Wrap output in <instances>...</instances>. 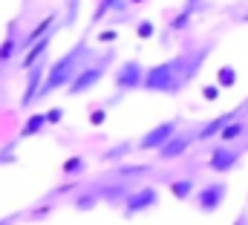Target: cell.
I'll list each match as a JSON object with an SVG mask.
<instances>
[{"label":"cell","instance_id":"6da1fadb","mask_svg":"<svg viewBox=\"0 0 248 225\" xmlns=\"http://www.w3.org/2000/svg\"><path fill=\"white\" fill-rule=\"evenodd\" d=\"M185 84H187V61L173 58V61L150 66L144 72L141 90H147V93H179Z\"/></svg>","mask_w":248,"mask_h":225},{"label":"cell","instance_id":"7a4b0ae2","mask_svg":"<svg viewBox=\"0 0 248 225\" xmlns=\"http://www.w3.org/2000/svg\"><path fill=\"white\" fill-rule=\"evenodd\" d=\"M87 55H90V47H87V41H81V44H75L63 58H58V61L49 66V72H46V81H44V87H41V96H49L52 90L69 87V81L75 78V72L81 69V64H84Z\"/></svg>","mask_w":248,"mask_h":225},{"label":"cell","instance_id":"3957f363","mask_svg":"<svg viewBox=\"0 0 248 225\" xmlns=\"http://www.w3.org/2000/svg\"><path fill=\"white\" fill-rule=\"evenodd\" d=\"M113 61V52H107V55L101 58V64H90V66H81L78 72H75V78L69 81V87H66V93L69 96H84V93H90L101 78H104V72H107V64Z\"/></svg>","mask_w":248,"mask_h":225},{"label":"cell","instance_id":"277c9868","mask_svg":"<svg viewBox=\"0 0 248 225\" xmlns=\"http://www.w3.org/2000/svg\"><path fill=\"white\" fill-rule=\"evenodd\" d=\"M225 193H228L225 182H211L208 188H202V191L196 193V202H199V208H202L205 214H214V211L225 202Z\"/></svg>","mask_w":248,"mask_h":225},{"label":"cell","instance_id":"5b68a950","mask_svg":"<svg viewBox=\"0 0 248 225\" xmlns=\"http://www.w3.org/2000/svg\"><path fill=\"white\" fill-rule=\"evenodd\" d=\"M141 81H144V69H141V64H139V61H124L122 69L116 72V87H119L122 93L141 87Z\"/></svg>","mask_w":248,"mask_h":225},{"label":"cell","instance_id":"8992f818","mask_svg":"<svg viewBox=\"0 0 248 225\" xmlns=\"http://www.w3.org/2000/svg\"><path fill=\"white\" fill-rule=\"evenodd\" d=\"M170 136H176V121H162V124H159V127H153L147 136H141L139 147H141V150H159Z\"/></svg>","mask_w":248,"mask_h":225},{"label":"cell","instance_id":"52a82bcc","mask_svg":"<svg viewBox=\"0 0 248 225\" xmlns=\"http://www.w3.org/2000/svg\"><path fill=\"white\" fill-rule=\"evenodd\" d=\"M156 199H159V193H156L153 188H141V191L124 196V214L133 217V214H139V211H147V208L156 205Z\"/></svg>","mask_w":248,"mask_h":225},{"label":"cell","instance_id":"ba28073f","mask_svg":"<svg viewBox=\"0 0 248 225\" xmlns=\"http://www.w3.org/2000/svg\"><path fill=\"white\" fill-rule=\"evenodd\" d=\"M240 162V153L237 150H231V147H217L214 153H211V170H217V173H228V170L234 168Z\"/></svg>","mask_w":248,"mask_h":225},{"label":"cell","instance_id":"9c48e42d","mask_svg":"<svg viewBox=\"0 0 248 225\" xmlns=\"http://www.w3.org/2000/svg\"><path fill=\"white\" fill-rule=\"evenodd\" d=\"M41 78H44V64H32L29 66V81H26V93H23V107L32 104V98L41 96Z\"/></svg>","mask_w":248,"mask_h":225},{"label":"cell","instance_id":"30bf717a","mask_svg":"<svg viewBox=\"0 0 248 225\" xmlns=\"http://www.w3.org/2000/svg\"><path fill=\"white\" fill-rule=\"evenodd\" d=\"M187 145H190L187 136H170V139L159 147V159H176V156H182L187 150Z\"/></svg>","mask_w":248,"mask_h":225},{"label":"cell","instance_id":"8fae6325","mask_svg":"<svg viewBox=\"0 0 248 225\" xmlns=\"http://www.w3.org/2000/svg\"><path fill=\"white\" fill-rule=\"evenodd\" d=\"M52 38H55V32L44 35L41 41H35V44H32L29 49H26V55H23V61H20V64H23V69H29L32 64H38V61H41V55L46 52V47H49V41H52Z\"/></svg>","mask_w":248,"mask_h":225},{"label":"cell","instance_id":"7c38bea8","mask_svg":"<svg viewBox=\"0 0 248 225\" xmlns=\"http://www.w3.org/2000/svg\"><path fill=\"white\" fill-rule=\"evenodd\" d=\"M52 23H55V15H46V17H44V20H41V23H38V26H35V29H32L29 35H26V41H23V47H32L35 41H41L44 35H49V29H52Z\"/></svg>","mask_w":248,"mask_h":225},{"label":"cell","instance_id":"4fadbf2b","mask_svg":"<svg viewBox=\"0 0 248 225\" xmlns=\"http://www.w3.org/2000/svg\"><path fill=\"white\" fill-rule=\"evenodd\" d=\"M231 121V115H219V118H214V121H208L202 130H199V139H211V136H217V133H222V127Z\"/></svg>","mask_w":248,"mask_h":225},{"label":"cell","instance_id":"5bb4252c","mask_svg":"<svg viewBox=\"0 0 248 225\" xmlns=\"http://www.w3.org/2000/svg\"><path fill=\"white\" fill-rule=\"evenodd\" d=\"M49 118L46 115H32V118H26V124H23V130H20V136H38L41 130H44V124H46Z\"/></svg>","mask_w":248,"mask_h":225},{"label":"cell","instance_id":"9a60e30c","mask_svg":"<svg viewBox=\"0 0 248 225\" xmlns=\"http://www.w3.org/2000/svg\"><path fill=\"white\" fill-rule=\"evenodd\" d=\"M110 9H122V0H98L95 15H93V23H101V20L110 15Z\"/></svg>","mask_w":248,"mask_h":225},{"label":"cell","instance_id":"2e32d148","mask_svg":"<svg viewBox=\"0 0 248 225\" xmlns=\"http://www.w3.org/2000/svg\"><path fill=\"white\" fill-rule=\"evenodd\" d=\"M17 44H20V41L15 38V32H12V35H9V38H6V41L0 44V66H3V64H6L9 58L15 55V52H17Z\"/></svg>","mask_w":248,"mask_h":225},{"label":"cell","instance_id":"e0dca14e","mask_svg":"<svg viewBox=\"0 0 248 225\" xmlns=\"http://www.w3.org/2000/svg\"><path fill=\"white\" fill-rule=\"evenodd\" d=\"M170 193H173L176 199H187V196L193 193V179H179V182H173V185H170Z\"/></svg>","mask_w":248,"mask_h":225},{"label":"cell","instance_id":"ac0fdd59","mask_svg":"<svg viewBox=\"0 0 248 225\" xmlns=\"http://www.w3.org/2000/svg\"><path fill=\"white\" fill-rule=\"evenodd\" d=\"M217 84H219V87H234V84H237V72H234V66H222V69L217 72Z\"/></svg>","mask_w":248,"mask_h":225},{"label":"cell","instance_id":"d6986e66","mask_svg":"<svg viewBox=\"0 0 248 225\" xmlns=\"http://www.w3.org/2000/svg\"><path fill=\"white\" fill-rule=\"evenodd\" d=\"M243 133H246V127H243V124H225V127H222V133H219V136H222V139H225V142H231V139H240V136H243Z\"/></svg>","mask_w":248,"mask_h":225},{"label":"cell","instance_id":"ffe728a7","mask_svg":"<svg viewBox=\"0 0 248 225\" xmlns=\"http://www.w3.org/2000/svg\"><path fill=\"white\" fill-rule=\"evenodd\" d=\"M81 170H84V159H81V156H72V159L63 165V173H66V176H75V173H81Z\"/></svg>","mask_w":248,"mask_h":225},{"label":"cell","instance_id":"44dd1931","mask_svg":"<svg viewBox=\"0 0 248 225\" xmlns=\"http://www.w3.org/2000/svg\"><path fill=\"white\" fill-rule=\"evenodd\" d=\"M136 35H139V38H144V41H147V38H153V23H150V20H141V23L136 26Z\"/></svg>","mask_w":248,"mask_h":225},{"label":"cell","instance_id":"7402d4cb","mask_svg":"<svg viewBox=\"0 0 248 225\" xmlns=\"http://www.w3.org/2000/svg\"><path fill=\"white\" fill-rule=\"evenodd\" d=\"M127 150H130V145H119V147H113L110 153H104V159H107V162H113V159H122Z\"/></svg>","mask_w":248,"mask_h":225},{"label":"cell","instance_id":"603a6c76","mask_svg":"<svg viewBox=\"0 0 248 225\" xmlns=\"http://www.w3.org/2000/svg\"><path fill=\"white\" fill-rule=\"evenodd\" d=\"M75 12H78V0H66V23H75Z\"/></svg>","mask_w":248,"mask_h":225},{"label":"cell","instance_id":"cb8c5ba5","mask_svg":"<svg viewBox=\"0 0 248 225\" xmlns=\"http://www.w3.org/2000/svg\"><path fill=\"white\" fill-rule=\"evenodd\" d=\"M90 118H93V124H101V121L107 118V112H104V110H93V115H90Z\"/></svg>","mask_w":248,"mask_h":225},{"label":"cell","instance_id":"d4e9b609","mask_svg":"<svg viewBox=\"0 0 248 225\" xmlns=\"http://www.w3.org/2000/svg\"><path fill=\"white\" fill-rule=\"evenodd\" d=\"M75 208H93V196H81V202H75Z\"/></svg>","mask_w":248,"mask_h":225},{"label":"cell","instance_id":"484cf974","mask_svg":"<svg viewBox=\"0 0 248 225\" xmlns=\"http://www.w3.org/2000/svg\"><path fill=\"white\" fill-rule=\"evenodd\" d=\"M217 96H219L217 87H205V98H217Z\"/></svg>","mask_w":248,"mask_h":225},{"label":"cell","instance_id":"4316f807","mask_svg":"<svg viewBox=\"0 0 248 225\" xmlns=\"http://www.w3.org/2000/svg\"><path fill=\"white\" fill-rule=\"evenodd\" d=\"M46 118H49V121H61V110H49Z\"/></svg>","mask_w":248,"mask_h":225},{"label":"cell","instance_id":"83f0119b","mask_svg":"<svg viewBox=\"0 0 248 225\" xmlns=\"http://www.w3.org/2000/svg\"><path fill=\"white\" fill-rule=\"evenodd\" d=\"M199 3H202V0H187V3H185V12H187V15H190V9H196Z\"/></svg>","mask_w":248,"mask_h":225},{"label":"cell","instance_id":"f1b7e54d","mask_svg":"<svg viewBox=\"0 0 248 225\" xmlns=\"http://www.w3.org/2000/svg\"><path fill=\"white\" fill-rule=\"evenodd\" d=\"M243 20H246V23H248V15H246V17H243Z\"/></svg>","mask_w":248,"mask_h":225}]
</instances>
